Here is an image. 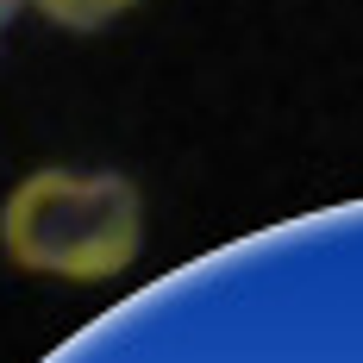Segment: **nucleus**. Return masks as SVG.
<instances>
[{"label": "nucleus", "instance_id": "f257e3e1", "mask_svg": "<svg viewBox=\"0 0 363 363\" xmlns=\"http://www.w3.org/2000/svg\"><path fill=\"white\" fill-rule=\"evenodd\" d=\"M0 251L26 276L113 282L145 251V201L113 169H32L0 207Z\"/></svg>", "mask_w": 363, "mask_h": 363}, {"label": "nucleus", "instance_id": "f03ea898", "mask_svg": "<svg viewBox=\"0 0 363 363\" xmlns=\"http://www.w3.org/2000/svg\"><path fill=\"white\" fill-rule=\"evenodd\" d=\"M26 6H38V19H50L57 32H101L138 0H26Z\"/></svg>", "mask_w": 363, "mask_h": 363}, {"label": "nucleus", "instance_id": "7ed1b4c3", "mask_svg": "<svg viewBox=\"0 0 363 363\" xmlns=\"http://www.w3.org/2000/svg\"><path fill=\"white\" fill-rule=\"evenodd\" d=\"M19 6H26V0H0V32H6L13 19H19Z\"/></svg>", "mask_w": 363, "mask_h": 363}]
</instances>
